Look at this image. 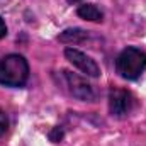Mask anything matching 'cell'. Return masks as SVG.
I'll return each mask as SVG.
<instances>
[{"label":"cell","instance_id":"3","mask_svg":"<svg viewBox=\"0 0 146 146\" xmlns=\"http://www.w3.org/2000/svg\"><path fill=\"white\" fill-rule=\"evenodd\" d=\"M136 107V99L129 90L110 88L109 92V110L114 117H126Z\"/></svg>","mask_w":146,"mask_h":146},{"label":"cell","instance_id":"6","mask_svg":"<svg viewBox=\"0 0 146 146\" xmlns=\"http://www.w3.org/2000/svg\"><path fill=\"white\" fill-rule=\"evenodd\" d=\"M76 14H78V17H82L88 22H102L104 21V14L95 3H82L76 9Z\"/></svg>","mask_w":146,"mask_h":146},{"label":"cell","instance_id":"1","mask_svg":"<svg viewBox=\"0 0 146 146\" xmlns=\"http://www.w3.org/2000/svg\"><path fill=\"white\" fill-rule=\"evenodd\" d=\"M29 80V63L21 54H7L0 60V83L5 87H24Z\"/></svg>","mask_w":146,"mask_h":146},{"label":"cell","instance_id":"2","mask_svg":"<svg viewBox=\"0 0 146 146\" xmlns=\"http://www.w3.org/2000/svg\"><path fill=\"white\" fill-rule=\"evenodd\" d=\"M146 70V53L139 48L129 46L115 60V72L126 80H138Z\"/></svg>","mask_w":146,"mask_h":146},{"label":"cell","instance_id":"8","mask_svg":"<svg viewBox=\"0 0 146 146\" xmlns=\"http://www.w3.org/2000/svg\"><path fill=\"white\" fill-rule=\"evenodd\" d=\"M63 138H65V129H63L61 126H54V127L49 131V141L60 143V141H63Z\"/></svg>","mask_w":146,"mask_h":146},{"label":"cell","instance_id":"10","mask_svg":"<svg viewBox=\"0 0 146 146\" xmlns=\"http://www.w3.org/2000/svg\"><path fill=\"white\" fill-rule=\"evenodd\" d=\"M5 36H7V26H5V21L0 17V39H3Z\"/></svg>","mask_w":146,"mask_h":146},{"label":"cell","instance_id":"7","mask_svg":"<svg viewBox=\"0 0 146 146\" xmlns=\"http://www.w3.org/2000/svg\"><path fill=\"white\" fill-rule=\"evenodd\" d=\"M88 37V33L83 31V29H78V27H72V29H65L58 39L65 44H72V42H82Z\"/></svg>","mask_w":146,"mask_h":146},{"label":"cell","instance_id":"5","mask_svg":"<svg viewBox=\"0 0 146 146\" xmlns=\"http://www.w3.org/2000/svg\"><path fill=\"white\" fill-rule=\"evenodd\" d=\"M65 56H66V60L72 63L75 68H78L80 72L85 73L87 76H94V78L100 76L99 65L95 63V60H92L85 53H82V51H78L75 48H66L65 49Z\"/></svg>","mask_w":146,"mask_h":146},{"label":"cell","instance_id":"11","mask_svg":"<svg viewBox=\"0 0 146 146\" xmlns=\"http://www.w3.org/2000/svg\"><path fill=\"white\" fill-rule=\"evenodd\" d=\"M78 2H82V0H68V3H78Z\"/></svg>","mask_w":146,"mask_h":146},{"label":"cell","instance_id":"9","mask_svg":"<svg viewBox=\"0 0 146 146\" xmlns=\"http://www.w3.org/2000/svg\"><path fill=\"white\" fill-rule=\"evenodd\" d=\"M7 129H9V117L3 110H0V136H3Z\"/></svg>","mask_w":146,"mask_h":146},{"label":"cell","instance_id":"4","mask_svg":"<svg viewBox=\"0 0 146 146\" xmlns=\"http://www.w3.org/2000/svg\"><path fill=\"white\" fill-rule=\"evenodd\" d=\"M61 75L65 78L68 92L72 94L75 99L83 100V102H94L97 99V95L94 92V87L83 76H80V75H76V73H73V72H68V70H63Z\"/></svg>","mask_w":146,"mask_h":146}]
</instances>
